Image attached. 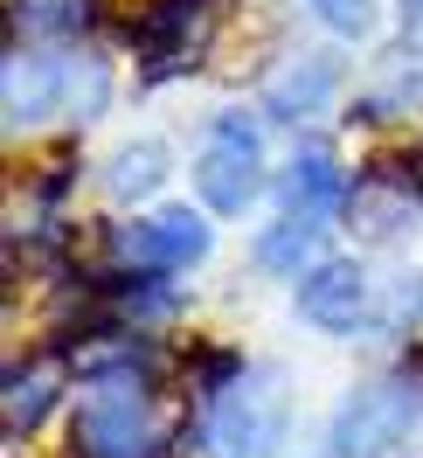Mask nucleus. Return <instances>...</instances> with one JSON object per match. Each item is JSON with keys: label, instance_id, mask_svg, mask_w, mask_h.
<instances>
[{"label": "nucleus", "instance_id": "13", "mask_svg": "<svg viewBox=\"0 0 423 458\" xmlns=\"http://www.w3.org/2000/svg\"><path fill=\"white\" fill-rule=\"evenodd\" d=\"M402 112H423V56H395L368 90H354V112L361 125H382V118H402Z\"/></svg>", "mask_w": 423, "mask_h": 458}, {"label": "nucleus", "instance_id": "16", "mask_svg": "<svg viewBox=\"0 0 423 458\" xmlns=\"http://www.w3.org/2000/svg\"><path fill=\"white\" fill-rule=\"evenodd\" d=\"M410 327H423V271H395L375 292V334H410Z\"/></svg>", "mask_w": 423, "mask_h": 458}, {"label": "nucleus", "instance_id": "9", "mask_svg": "<svg viewBox=\"0 0 423 458\" xmlns=\"http://www.w3.org/2000/svg\"><path fill=\"white\" fill-rule=\"evenodd\" d=\"M417 216H423V181L402 167V160H375V167L354 174L340 223L361 229L368 243H395L402 229H417Z\"/></svg>", "mask_w": 423, "mask_h": 458}, {"label": "nucleus", "instance_id": "19", "mask_svg": "<svg viewBox=\"0 0 423 458\" xmlns=\"http://www.w3.org/2000/svg\"><path fill=\"white\" fill-rule=\"evenodd\" d=\"M402 21H410V29H423V0H410V7H402Z\"/></svg>", "mask_w": 423, "mask_h": 458}, {"label": "nucleus", "instance_id": "3", "mask_svg": "<svg viewBox=\"0 0 423 458\" xmlns=\"http://www.w3.org/2000/svg\"><path fill=\"white\" fill-rule=\"evenodd\" d=\"M271 188V160H264V118L229 105L208 118L195 153V195L208 216H243L257 195Z\"/></svg>", "mask_w": 423, "mask_h": 458}, {"label": "nucleus", "instance_id": "10", "mask_svg": "<svg viewBox=\"0 0 423 458\" xmlns=\"http://www.w3.org/2000/svg\"><path fill=\"white\" fill-rule=\"evenodd\" d=\"M347 188H354V181H347V167H340L334 160V146L326 140H299L292 146V160H284L278 167V216H299V223H340V216H347Z\"/></svg>", "mask_w": 423, "mask_h": 458}, {"label": "nucleus", "instance_id": "1", "mask_svg": "<svg viewBox=\"0 0 423 458\" xmlns=\"http://www.w3.org/2000/svg\"><path fill=\"white\" fill-rule=\"evenodd\" d=\"M284 417H292L284 389L271 375L243 369L229 389L195 403V424L181 430V452L188 458H278Z\"/></svg>", "mask_w": 423, "mask_h": 458}, {"label": "nucleus", "instance_id": "14", "mask_svg": "<svg viewBox=\"0 0 423 458\" xmlns=\"http://www.w3.org/2000/svg\"><path fill=\"white\" fill-rule=\"evenodd\" d=\"M160 181H167V140H132V146H118L112 167H105L112 201H146V195H160Z\"/></svg>", "mask_w": 423, "mask_h": 458}, {"label": "nucleus", "instance_id": "2", "mask_svg": "<svg viewBox=\"0 0 423 458\" xmlns=\"http://www.w3.org/2000/svg\"><path fill=\"white\" fill-rule=\"evenodd\" d=\"M112 98V70L84 49H14L7 56V125L29 132L42 118H97Z\"/></svg>", "mask_w": 423, "mask_h": 458}, {"label": "nucleus", "instance_id": "4", "mask_svg": "<svg viewBox=\"0 0 423 458\" xmlns=\"http://www.w3.org/2000/svg\"><path fill=\"white\" fill-rule=\"evenodd\" d=\"M208 250H216V223H208L201 208H153V216H132V223L105 229V258H112V271H132V278L195 271Z\"/></svg>", "mask_w": 423, "mask_h": 458}, {"label": "nucleus", "instance_id": "6", "mask_svg": "<svg viewBox=\"0 0 423 458\" xmlns=\"http://www.w3.org/2000/svg\"><path fill=\"white\" fill-rule=\"evenodd\" d=\"M216 21H223V0H146L125 35H132V56L146 63V77H181L216 42Z\"/></svg>", "mask_w": 423, "mask_h": 458}, {"label": "nucleus", "instance_id": "17", "mask_svg": "<svg viewBox=\"0 0 423 458\" xmlns=\"http://www.w3.org/2000/svg\"><path fill=\"white\" fill-rule=\"evenodd\" d=\"M306 14L326 35H340V42H361V35H375V21H382V0H306Z\"/></svg>", "mask_w": 423, "mask_h": 458}, {"label": "nucleus", "instance_id": "12", "mask_svg": "<svg viewBox=\"0 0 423 458\" xmlns=\"http://www.w3.org/2000/svg\"><path fill=\"white\" fill-rule=\"evenodd\" d=\"M319 236H326L319 223L278 216V223H264V229H257L250 258H257V271H271V278H306L312 264H319Z\"/></svg>", "mask_w": 423, "mask_h": 458}, {"label": "nucleus", "instance_id": "7", "mask_svg": "<svg viewBox=\"0 0 423 458\" xmlns=\"http://www.w3.org/2000/svg\"><path fill=\"white\" fill-rule=\"evenodd\" d=\"M70 445L77 458H153L160 424H153V396L140 389H84L70 410Z\"/></svg>", "mask_w": 423, "mask_h": 458}, {"label": "nucleus", "instance_id": "15", "mask_svg": "<svg viewBox=\"0 0 423 458\" xmlns=\"http://www.w3.org/2000/svg\"><path fill=\"white\" fill-rule=\"evenodd\" d=\"M56 403V375L42 369H7V430L14 437H29L35 424H42V410Z\"/></svg>", "mask_w": 423, "mask_h": 458}, {"label": "nucleus", "instance_id": "18", "mask_svg": "<svg viewBox=\"0 0 423 458\" xmlns=\"http://www.w3.org/2000/svg\"><path fill=\"white\" fill-rule=\"evenodd\" d=\"M21 21L35 35H77L90 21V7L84 0H21Z\"/></svg>", "mask_w": 423, "mask_h": 458}, {"label": "nucleus", "instance_id": "11", "mask_svg": "<svg viewBox=\"0 0 423 458\" xmlns=\"http://www.w3.org/2000/svg\"><path fill=\"white\" fill-rule=\"evenodd\" d=\"M340 84H347V63L334 49H306V56H284L264 84V118L278 125H312L319 112L340 105Z\"/></svg>", "mask_w": 423, "mask_h": 458}, {"label": "nucleus", "instance_id": "5", "mask_svg": "<svg viewBox=\"0 0 423 458\" xmlns=\"http://www.w3.org/2000/svg\"><path fill=\"white\" fill-rule=\"evenodd\" d=\"M423 430V382H368L340 403L334 430H326V452L334 458H395L410 437Z\"/></svg>", "mask_w": 423, "mask_h": 458}, {"label": "nucleus", "instance_id": "8", "mask_svg": "<svg viewBox=\"0 0 423 458\" xmlns=\"http://www.w3.org/2000/svg\"><path fill=\"white\" fill-rule=\"evenodd\" d=\"M375 278H368L361 258H319L299 278V292H292V306H299V319L306 327H319V334H334V341H347V334H361V327H375Z\"/></svg>", "mask_w": 423, "mask_h": 458}]
</instances>
